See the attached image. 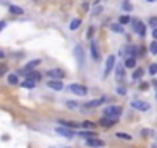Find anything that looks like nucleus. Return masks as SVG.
Instances as JSON below:
<instances>
[{"mask_svg": "<svg viewBox=\"0 0 157 148\" xmlns=\"http://www.w3.org/2000/svg\"><path fill=\"white\" fill-rule=\"evenodd\" d=\"M117 93H119L120 96H125V94H126V88L125 87H117Z\"/></svg>", "mask_w": 157, "mask_h": 148, "instance_id": "obj_32", "label": "nucleus"}, {"mask_svg": "<svg viewBox=\"0 0 157 148\" xmlns=\"http://www.w3.org/2000/svg\"><path fill=\"white\" fill-rule=\"evenodd\" d=\"M133 30L136 31V34L143 37L146 33V25H143V22H140L139 19H133Z\"/></svg>", "mask_w": 157, "mask_h": 148, "instance_id": "obj_2", "label": "nucleus"}, {"mask_svg": "<svg viewBox=\"0 0 157 148\" xmlns=\"http://www.w3.org/2000/svg\"><path fill=\"white\" fill-rule=\"evenodd\" d=\"M91 34H93V28H89V31H88V37L91 39Z\"/></svg>", "mask_w": 157, "mask_h": 148, "instance_id": "obj_39", "label": "nucleus"}, {"mask_svg": "<svg viewBox=\"0 0 157 148\" xmlns=\"http://www.w3.org/2000/svg\"><path fill=\"white\" fill-rule=\"evenodd\" d=\"M91 56H93V59L96 62L100 60V51H99V45L96 40H91Z\"/></svg>", "mask_w": 157, "mask_h": 148, "instance_id": "obj_7", "label": "nucleus"}, {"mask_svg": "<svg viewBox=\"0 0 157 148\" xmlns=\"http://www.w3.org/2000/svg\"><path fill=\"white\" fill-rule=\"evenodd\" d=\"M48 76L51 77V80H59V79H63L65 73L62 70H49L48 71Z\"/></svg>", "mask_w": 157, "mask_h": 148, "instance_id": "obj_10", "label": "nucleus"}, {"mask_svg": "<svg viewBox=\"0 0 157 148\" xmlns=\"http://www.w3.org/2000/svg\"><path fill=\"white\" fill-rule=\"evenodd\" d=\"M109 28H111V31L119 33V34H123V31H125L123 25H120V23H111V25H109Z\"/></svg>", "mask_w": 157, "mask_h": 148, "instance_id": "obj_16", "label": "nucleus"}, {"mask_svg": "<svg viewBox=\"0 0 157 148\" xmlns=\"http://www.w3.org/2000/svg\"><path fill=\"white\" fill-rule=\"evenodd\" d=\"M143 74H145V70H143V68H137V70H134V73H133V79H134V80H139V79L143 77Z\"/></svg>", "mask_w": 157, "mask_h": 148, "instance_id": "obj_20", "label": "nucleus"}, {"mask_svg": "<svg viewBox=\"0 0 157 148\" xmlns=\"http://www.w3.org/2000/svg\"><path fill=\"white\" fill-rule=\"evenodd\" d=\"M26 79H31V80H34V82H38V80L42 79V74L38 71H31V73L26 74Z\"/></svg>", "mask_w": 157, "mask_h": 148, "instance_id": "obj_15", "label": "nucleus"}, {"mask_svg": "<svg viewBox=\"0 0 157 148\" xmlns=\"http://www.w3.org/2000/svg\"><path fill=\"white\" fill-rule=\"evenodd\" d=\"M125 66L126 68H136V59L134 57H128L125 60Z\"/></svg>", "mask_w": 157, "mask_h": 148, "instance_id": "obj_22", "label": "nucleus"}, {"mask_svg": "<svg viewBox=\"0 0 157 148\" xmlns=\"http://www.w3.org/2000/svg\"><path fill=\"white\" fill-rule=\"evenodd\" d=\"M155 97H157V91H155Z\"/></svg>", "mask_w": 157, "mask_h": 148, "instance_id": "obj_42", "label": "nucleus"}, {"mask_svg": "<svg viewBox=\"0 0 157 148\" xmlns=\"http://www.w3.org/2000/svg\"><path fill=\"white\" fill-rule=\"evenodd\" d=\"M140 134H142L143 137H151L152 134H154V131H152L151 128H143V130L140 131Z\"/></svg>", "mask_w": 157, "mask_h": 148, "instance_id": "obj_25", "label": "nucleus"}, {"mask_svg": "<svg viewBox=\"0 0 157 148\" xmlns=\"http://www.w3.org/2000/svg\"><path fill=\"white\" fill-rule=\"evenodd\" d=\"M149 51L152 52V54H157V42H152L149 45Z\"/></svg>", "mask_w": 157, "mask_h": 148, "instance_id": "obj_30", "label": "nucleus"}, {"mask_svg": "<svg viewBox=\"0 0 157 148\" xmlns=\"http://www.w3.org/2000/svg\"><path fill=\"white\" fill-rule=\"evenodd\" d=\"M80 136L85 137V139L88 140V139H94V136H97V134H96L94 131H82V133H80Z\"/></svg>", "mask_w": 157, "mask_h": 148, "instance_id": "obj_21", "label": "nucleus"}, {"mask_svg": "<svg viewBox=\"0 0 157 148\" xmlns=\"http://www.w3.org/2000/svg\"><path fill=\"white\" fill-rule=\"evenodd\" d=\"M149 25L151 26H157V17H151L149 19Z\"/></svg>", "mask_w": 157, "mask_h": 148, "instance_id": "obj_33", "label": "nucleus"}, {"mask_svg": "<svg viewBox=\"0 0 157 148\" xmlns=\"http://www.w3.org/2000/svg\"><path fill=\"white\" fill-rule=\"evenodd\" d=\"M5 73H6V66L2 65V68H0V76H5Z\"/></svg>", "mask_w": 157, "mask_h": 148, "instance_id": "obj_35", "label": "nucleus"}, {"mask_svg": "<svg viewBox=\"0 0 157 148\" xmlns=\"http://www.w3.org/2000/svg\"><path fill=\"white\" fill-rule=\"evenodd\" d=\"M114 65H115V56H108V59H106V63H105V77H106L109 73H111V70L114 68Z\"/></svg>", "mask_w": 157, "mask_h": 148, "instance_id": "obj_6", "label": "nucleus"}, {"mask_svg": "<svg viewBox=\"0 0 157 148\" xmlns=\"http://www.w3.org/2000/svg\"><path fill=\"white\" fill-rule=\"evenodd\" d=\"M131 106L136 108L137 111H148L149 110V103L143 102V100H133L131 102Z\"/></svg>", "mask_w": 157, "mask_h": 148, "instance_id": "obj_5", "label": "nucleus"}, {"mask_svg": "<svg viewBox=\"0 0 157 148\" xmlns=\"http://www.w3.org/2000/svg\"><path fill=\"white\" fill-rule=\"evenodd\" d=\"M86 145H88V146H103L105 142H103L102 139H96V137H94V139H88V140H86Z\"/></svg>", "mask_w": 157, "mask_h": 148, "instance_id": "obj_14", "label": "nucleus"}, {"mask_svg": "<svg viewBox=\"0 0 157 148\" xmlns=\"http://www.w3.org/2000/svg\"><path fill=\"white\" fill-rule=\"evenodd\" d=\"M148 87H149V85H148V83H145V82H143V83H140V90H142V91L148 90Z\"/></svg>", "mask_w": 157, "mask_h": 148, "instance_id": "obj_34", "label": "nucleus"}, {"mask_svg": "<svg viewBox=\"0 0 157 148\" xmlns=\"http://www.w3.org/2000/svg\"><path fill=\"white\" fill-rule=\"evenodd\" d=\"M35 85H37V82H34V80H31V79H25V80H23V83H22L23 88H28V90L34 88Z\"/></svg>", "mask_w": 157, "mask_h": 148, "instance_id": "obj_19", "label": "nucleus"}, {"mask_svg": "<svg viewBox=\"0 0 157 148\" xmlns=\"http://www.w3.org/2000/svg\"><path fill=\"white\" fill-rule=\"evenodd\" d=\"M60 124H63L65 127H69V128H78V124H75V122H68V120H60Z\"/></svg>", "mask_w": 157, "mask_h": 148, "instance_id": "obj_26", "label": "nucleus"}, {"mask_svg": "<svg viewBox=\"0 0 157 148\" xmlns=\"http://www.w3.org/2000/svg\"><path fill=\"white\" fill-rule=\"evenodd\" d=\"M106 100H108L106 97H100V99H94V100H89V102H86V103H85V108H96V106L102 105L103 102H106Z\"/></svg>", "mask_w": 157, "mask_h": 148, "instance_id": "obj_8", "label": "nucleus"}, {"mask_svg": "<svg viewBox=\"0 0 157 148\" xmlns=\"http://www.w3.org/2000/svg\"><path fill=\"white\" fill-rule=\"evenodd\" d=\"M69 91L77 94V96H86L88 88L85 85H80V83H72V85H69Z\"/></svg>", "mask_w": 157, "mask_h": 148, "instance_id": "obj_4", "label": "nucleus"}, {"mask_svg": "<svg viewBox=\"0 0 157 148\" xmlns=\"http://www.w3.org/2000/svg\"><path fill=\"white\" fill-rule=\"evenodd\" d=\"M152 37L157 40V28H154V31H152Z\"/></svg>", "mask_w": 157, "mask_h": 148, "instance_id": "obj_38", "label": "nucleus"}, {"mask_svg": "<svg viewBox=\"0 0 157 148\" xmlns=\"http://www.w3.org/2000/svg\"><path fill=\"white\" fill-rule=\"evenodd\" d=\"M152 148H157V143H154V145H152Z\"/></svg>", "mask_w": 157, "mask_h": 148, "instance_id": "obj_41", "label": "nucleus"}, {"mask_svg": "<svg viewBox=\"0 0 157 148\" xmlns=\"http://www.w3.org/2000/svg\"><path fill=\"white\" fill-rule=\"evenodd\" d=\"M48 87L52 88V90H56V91H60L63 88V83H62V80H49Z\"/></svg>", "mask_w": 157, "mask_h": 148, "instance_id": "obj_12", "label": "nucleus"}, {"mask_svg": "<svg viewBox=\"0 0 157 148\" xmlns=\"http://www.w3.org/2000/svg\"><path fill=\"white\" fill-rule=\"evenodd\" d=\"M102 127H114L117 124V119H112V117H102L100 122H99Z\"/></svg>", "mask_w": 157, "mask_h": 148, "instance_id": "obj_11", "label": "nucleus"}, {"mask_svg": "<svg viewBox=\"0 0 157 148\" xmlns=\"http://www.w3.org/2000/svg\"><path fill=\"white\" fill-rule=\"evenodd\" d=\"M129 22H131V19H129L128 16H122V17L119 19V23H120V25H126V23H129Z\"/></svg>", "mask_w": 157, "mask_h": 148, "instance_id": "obj_29", "label": "nucleus"}, {"mask_svg": "<svg viewBox=\"0 0 157 148\" xmlns=\"http://www.w3.org/2000/svg\"><path fill=\"white\" fill-rule=\"evenodd\" d=\"M149 74L151 76H155L157 74V63H151L149 65Z\"/></svg>", "mask_w": 157, "mask_h": 148, "instance_id": "obj_28", "label": "nucleus"}, {"mask_svg": "<svg viewBox=\"0 0 157 148\" xmlns=\"http://www.w3.org/2000/svg\"><path fill=\"white\" fill-rule=\"evenodd\" d=\"M56 133L57 134H62V136H65V137H72L74 136V131L69 130V128H65V127H57L56 128Z\"/></svg>", "mask_w": 157, "mask_h": 148, "instance_id": "obj_9", "label": "nucleus"}, {"mask_svg": "<svg viewBox=\"0 0 157 148\" xmlns=\"http://www.w3.org/2000/svg\"><path fill=\"white\" fill-rule=\"evenodd\" d=\"M105 113V117H112V119H117L120 114H122V108L119 105H111V106H106L103 110Z\"/></svg>", "mask_w": 157, "mask_h": 148, "instance_id": "obj_1", "label": "nucleus"}, {"mask_svg": "<svg viewBox=\"0 0 157 148\" xmlns=\"http://www.w3.org/2000/svg\"><path fill=\"white\" fill-rule=\"evenodd\" d=\"M74 57H75L78 66H83V63H85V52H83V48L80 45L74 46Z\"/></svg>", "mask_w": 157, "mask_h": 148, "instance_id": "obj_3", "label": "nucleus"}, {"mask_svg": "<svg viewBox=\"0 0 157 148\" xmlns=\"http://www.w3.org/2000/svg\"><path fill=\"white\" fill-rule=\"evenodd\" d=\"M82 127L85 130H89V128H93V122H89V120H85V122L82 124Z\"/></svg>", "mask_w": 157, "mask_h": 148, "instance_id": "obj_31", "label": "nucleus"}, {"mask_svg": "<svg viewBox=\"0 0 157 148\" xmlns=\"http://www.w3.org/2000/svg\"><path fill=\"white\" fill-rule=\"evenodd\" d=\"M148 2H149V3H152V2H157V0H148Z\"/></svg>", "mask_w": 157, "mask_h": 148, "instance_id": "obj_40", "label": "nucleus"}, {"mask_svg": "<svg viewBox=\"0 0 157 148\" xmlns=\"http://www.w3.org/2000/svg\"><path fill=\"white\" fill-rule=\"evenodd\" d=\"M38 63H40V60H38V59H34V60H31L29 63H26V65H25V71H31L32 68H35V66H37Z\"/></svg>", "mask_w": 157, "mask_h": 148, "instance_id": "obj_18", "label": "nucleus"}, {"mask_svg": "<svg viewBox=\"0 0 157 148\" xmlns=\"http://www.w3.org/2000/svg\"><path fill=\"white\" fill-rule=\"evenodd\" d=\"M66 105L69 106V108H75V106H77V102H68Z\"/></svg>", "mask_w": 157, "mask_h": 148, "instance_id": "obj_36", "label": "nucleus"}, {"mask_svg": "<svg viewBox=\"0 0 157 148\" xmlns=\"http://www.w3.org/2000/svg\"><path fill=\"white\" fill-rule=\"evenodd\" d=\"M123 8H125L126 11H129V9H131V5H129L128 2H125V3H123Z\"/></svg>", "mask_w": 157, "mask_h": 148, "instance_id": "obj_37", "label": "nucleus"}, {"mask_svg": "<svg viewBox=\"0 0 157 148\" xmlns=\"http://www.w3.org/2000/svg\"><path fill=\"white\" fill-rule=\"evenodd\" d=\"M8 83H11V85H17V83H19V77H17V74H9V76H8Z\"/></svg>", "mask_w": 157, "mask_h": 148, "instance_id": "obj_24", "label": "nucleus"}, {"mask_svg": "<svg viewBox=\"0 0 157 148\" xmlns=\"http://www.w3.org/2000/svg\"><path fill=\"white\" fill-rule=\"evenodd\" d=\"M80 23H82V20L80 19H74V20H71V25H69V30L71 31H74V30H77L78 26H80Z\"/></svg>", "mask_w": 157, "mask_h": 148, "instance_id": "obj_23", "label": "nucleus"}, {"mask_svg": "<svg viewBox=\"0 0 157 148\" xmlns=\"http://www.w3.org/2000/svg\"><path fill=\"white\" fill-rule=\"evenodd\" d=\"M9 12H11V14H16V16H22L23 14V9L20 6H17V5H11L9 6Z\"/></svg>", "mask_w": 157, "mask_h": 148, "instance_id": "obj_17", "label": "nucleus"}, {"mask_svg": "<svg viewBox=\"0 0 157 148\" xmlns=\"http://www.w3.org/2000/svg\"><path fill=\"white\" fill-rule=\"evenodd\" d=\"M115 77L119 82H122V80L125 79V68H123V65H117V68H115Z\"/></svg>", "mask_w": 157, "mask_h": 148, "instance_id": "obj_13", "label": "nucleus"}, {"mask_svg": "<svg viewBox=\"0 0 157 148\" xmlns=\"http://www.w3.org/2000/svg\"><path fill=\"white\" fill-rule=\"evenodd\" d=\"M115 136L119 137V139H125V140H131V139H133V137L129 136V134H126V133H122V131H119V133L115 134Z\"/></svg>", "mask_w": 157, "mask_h": 148, "instance_id": "obj_27", "label": "nucleus"}]
</instances>
